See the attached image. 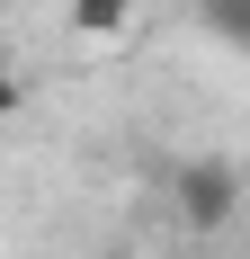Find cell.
Instances as JSON below:
<instances>
[{
  "instance_id": "3",
  "label": "cell",
  "mask_w": 250,
  "mask_h": 259,
  "mask_svg": "<svg viewBox=\"0 0 250 259\" xmlns=\"http://www.w3.org/2000/svg\"><path fill=\"white\" fill-rule=\"evenodd\" d=\"M197 27L215 36V45L250 54V0H197Z\"/></svg>"
},
{
  "instance_id": "2",
  "label": "cell",
  "mask_w": 250,
  "mask_h": 259,
  "mask_svg": "<svg viewBox=\"0 0 250 259\" xmlns=\"http://www.w3.org/2000/svg\"><path fill=\"white\" fill-rule=\"evenodd\" d=\"M63 18H72L80 45H125V36H134V0H72Z\"/></svg>"
},
{
  "instance_id": "4",
  "label": "cell",
  "mask_w": 250,
  "mask_h": 259,
  "mask_svg": "<svg viewBox=\"0 0 250 259\" xmlns=\"http://www.w3.org/2000/svg\"><path fill=\"white\" fill-rule=\"evenodd\" d=\"M18 107H27V72L0 54V116H18Z\"/></svg>"
},
{
  "instance_id": "1",
  "label": "cell",
  "mask_w": 250,
  "mask_h": 259,
  "mask_svg": "<svg viewBox=\"0 0 250 259\" xmlns=\"http://www.w3.org/2000/svg\"><path fill=\"white\" fill-rule=\"evenodd\" d=\"M170 214L188 224V233H224L232 214H241V170H232L224 152H197L170 170Z\"/></svg>"
}]
</instances>
